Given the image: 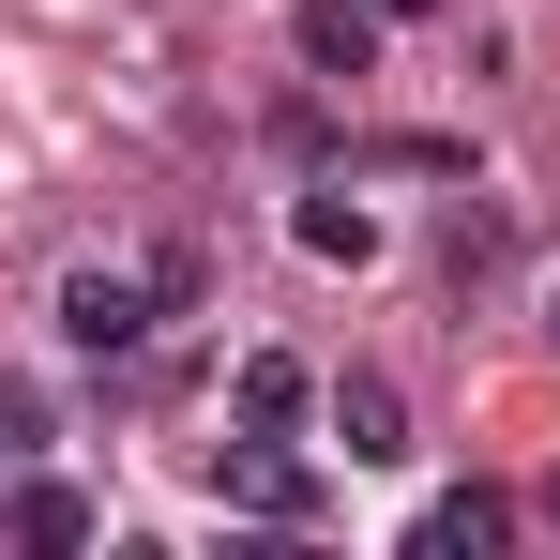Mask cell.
<instances>
[{"label": "cell", "mask_w": 560, "mask_h": 560, "mask_svg": "<svg viewBox=\"0 0 560 560\" xmlns=\"http://www.w3.org/2000/svg\"><path fill=\"white\" fill-rule=\"evenodd\" d=\"M0 546H31V560H77V546H92V500H77V485H46V469H31V485H15V500H0Z\"/></svg>", "instance_id": "5"}, {"label": "cell", "mask_w": 560, "mask_h": 560, "mask_svg": "<svg viewBox=\"0 0 560 560\" xmlns=\"http://www.w3.org/2000/svg\"><path fill=\"white\" fill-rule=\"evenodd\" d=\"M546 349H560V303H546Z\"/></svg>", "instance_id": "9"}, {"label": "cell", "mask_w": 560, "mask_h": 560, "mask_svg": "<svg viewBox=\"0 0 560 560\" xmlns=\"http://www.w3.org/2000/svg\"><path fill=\"white\" fill-rule=\"evenodd\" d=\"M303 61L318 77H364L378 61V0H303Z\"/></svg>", "instance_id": "8"}, {"label": "cell", "mask_w": 560, "mask_h": 560, "mask_svg": "<svg viewBox=\"0 0 560 560\" xmlns=\"http://www.w3.org/2000/svg\"><path fill=\"white\" fill-rule=\"evenodd\" d=\"M303 409H318V378L288 364V349H243V378H228V424H243V440H303Z\"/></svg>", "instance_id": "3"}, {"label": "cell", "mask_w": 560, "mask_h": 560, "mask_svg": "<svg viewBox=\"0 0 560 560\" xmlns=\"http://www.w3.org/2000/svg\"><path fill=\"white\" fill-rule=\"evenodd\" d=\"M288 243H303L318 273H364V258H378V212H364V197H303V212H288Z\"/></svg>", "instance_id": "7"}, {"label": "cell", "mask_w": 560, "mask_h": 560, "mask_svg": "<svg viewBox=\"0 0 560 560\" xmlns=\"http://www.w3.org/2000/svg\"><path fill=\"white\" fill-rule=\"evenodd\" d=\"M137 334H152V273H106V258H77V273H61V349L121 364Z\"/></svg>", "instance_id": "1"}, {"label": "cell", "mask_w": 560, "mask_h": 560, "mask_svg": "<svg viewBox=\"0 0 560 560\" xmlns=\"http://www.w3.org/2000/svg\"><path fill=\"white\" fill-rule=\"evenodd\" d=\"M334 440H349V469H394V455H409V409H394V378H334Z\"/></svg>", "instance_id": "6"}, {"label": "cell", "mask_w": 560, "mask_h": 560, "mask_svg": "<svg viewBox=\"0 0 560 560\" xmlns=\"http://www.w3.org/2000/svg\"><path fill=\"white\" fill-rule=\"evenodd\" d=\"M546 515H560V469H546Z\"/></svg>", "instance_id": "10"}, {"label": "cell", "mask_w": 560, "mask_h": 560, "mask_svg": "<svg viewBox=\"0 0 560 560\" xmlns=\"http://www.w3.org/2000/svg\"><path fill=\"white\" fill-rule=\"evenodd\" d=\"M212 500H243V515H273V530H318V469H288L273 440H228V455H212Z\"/></svg>", "instance_id": "2"}, {"label": "cell", "mask_w": 560, "mask_h": 560, "mask_svg": "<svg viewBox=\"0 0 560 560\" xmlns=\"http://www.w3.org/2000/svg\"><path fill=\"white\" fill-rule=\"evenodd\" d=\"M409 546H424V560H500V546H515V500H500V485H455V500L409 515Z\"/></svg>", "instance_id": "4"}]
</instances>
